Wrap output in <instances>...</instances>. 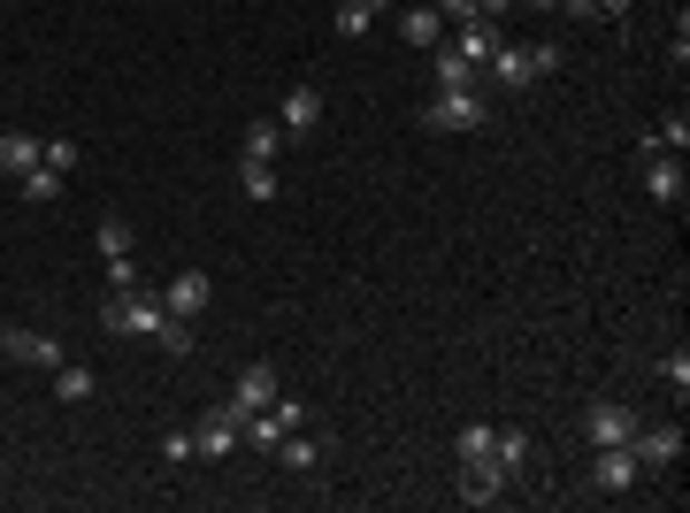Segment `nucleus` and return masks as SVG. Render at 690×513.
Masks as SVG:
<instances>
[{"instance_id": "obj_1", "label": "nucleus", "mask_w": 690, "mask_h": 513, "mask_svg": "<svg viewBox=\"0 0 690 513\" xmlns=\"http://www.w3.org/2000/svg\"><path fill=\"white\" fill-rule=\"evenodd\" d=\"M568 55L552 47V39H530V47H499L491 62H483V92H530L538 77H560Z\"/></svg>"}, {"instance_id": "obj_2", "label": "nucleus", "mask_w": 690, "mask_h": 513, "mask_svg": "<svg viewBox=\"0 0 690 513\" xmlns=\"http://www.w3.org/2000/svg\"><path fill=\"white\" fill-rule=\"evenodd\" d=\"M161 315H169V307H161V292H146V284L100 299V329H108V337H154V322H161Z\"/></svg>"}, {"instance_id": "obj_3", "label": "nucleus", "mask_w": 690, "mask_h": 513, "mask_svg": "<svg viewBox=\"0 0 690 513\" xmlns=\"http://www.w3.org/2000/svg\"><path fill=\"white\" fill-rule=\"evenodd\" d=\"M491 116V92L483 85H453V92H430L422 100V124L430 130H476Z\"/></svg>"}, {"instance_id": "obj_4", "label": "nucleus", "mask_w": 690, "mask_h": 513, "mask_svg": "<svg viewBox=\"0 0 690 513\" xmlns=\"http://www.w3.org/2000/svg\"><path fill=\"white\" fill-rule=\"evenodd\" d=\"M637 422H644V414H637L629 398H591V406H583V437H591V445H629Z\"/></svg>"}, {"instance_id": "obj_5", "label": "nucleus", "mask_w": 690, "mask_h": 513, "mask_svg": "<svg viewBox=\"0 0 690 513\" xmlns=\"http://www.w3.org/2000/svg\"><path fill=\"white\" fill-rule=\"evenodd\" d=\"M238 422H246V414H238L230 398L207 406L200 422H193V452H200V460H230V452H238Z\"/></svg>"}, {"instance_id": "obj_6", "label": "nucleus", "mask_w": 690, "mask_h": 513, "mask_svg": "<svg viewBox=\"0 0 690 513\" xmlns=\"http://www.w3.org/2000/svg\"><path fill=\"white\" fill-rule=\"evenodd\" d=\"M506 491H514V475H506L491 452H483V460H461V506H499Z\"/></svg>"}, {"instance_id": "obj_7", "label": "nucleus", "mask_w": 690, "mask_h": 513, "mask_svg": "<svg viewBox=\"0 0 690 513\" xmlns=\"http://www.w3.org/2000/svg\"><path fill=\"white\" fill-rule=\"evenodd\" d=\"M637 483H644L637 452H629V445H599V460H591V491H607V499H621V491H637Z\"/></svg>"}, {"instance_id": "obj_8", "label": "nucleus", "mask_w": 690, "mask_h": 513, "mask_svg": "<svg viewBox=\"0 0 690 513\" xmlns=\"http://www.w3.org/2000/svg\"><path fill=\"white\" fill-rule=\"evenodd\" d=\"M276 124H284V138H315V130H323V92H315V85H292V92L276 100Z\"/></svg>"}, {"instance_id": "obj_9", "label": "nucleus", "mask_w": 690, "mask_h": 513, "mask_svg": "<svg viewBox=\"0 0 690 513\" xmlns=\"http://www.w3.org/2000/svg\"><path fill=\"white\" fill-rule=\"evenodd\" d=\"M207 299H215V276H207V268H177V276H169V284H161V307H169V315H200Z\"/></svg>"}, {"instance_id": "obj_10", "label": "nucleus", "mask_w": 690, "mask_h": 513, "mask_svg": "<svg viewBox=\"0 0 690 513\" xmlns=\"http://www.w3.org/2000/svg\"><path fill=\"white\" fill-rule=\"evenodd\" d=\"M644 193L668 199V207H683V154H668V146H644Z\"/></svg>"}, {"instance_id": "obj_11", "label": "nucleus", "mask_w": 690, "mask_h": 513, "mask_svg": "<svg viewBox=\"0 0 690 513\" xmlns=\"http://www.w3.org/2000/svg\"><path fill=\"white\" fill-rule=\"evenodd\" d=\"M0 361H31V368H62V345L55 337H39V329H0Z\"/></svg>"}, {"instance_id": "obj_12", "label": "nucleus", "mask_w": 690, "mask_h": 513, "mask_svg": "<svg viewBox=\"0 0 690 513\" xmlns=\"http://www.w3.org/2000/svg\"><path fill=\"white\" fill-rule=\"evenodd\" d=\"M629 452H637V467H644V475H660V467H676V460H683V430H644V422H637Z\"/></svg>"}, {"instance_id": "obj_13", "label": "nucleus", "mask_w": 690, "mask_h": 513, "mask_svg": "<svg viewBox=\"0 0 690 513\" xmlns=\"http://www.w3.org/2000/svg\"><path fill=\"white\" fill-rule=\"evenodd\" d=\"M430 85H437V92H453V85H483V62H469L453 39H437V47H430Z\"/></svg>"}, {"instance_id": "obj_14", "label": "nucleus", "mask_w": 690, "mask_h": 513, "mask_svg": "<svg viewBox=\"0 0 690 513\" xmlns=\"http://www.w3.org/2000/svg\"><path fill=\"white\" fill-rule=\"evenodd\" d=\"M39 146L47 138H31V130H0V177H31L39 169Z\"/></svg>"}, {"instance_id": "obj_15", "label": "nucleus", "mask_w": 690, "mask_h": 513, "mask_svg": "<svg viewBox=\"0 0 690 513\" xmlns=\"http://www.w3.org/2000/svg\"><path fill=\"white\" fill-rule=\"evenodd\" d=\"M269 398H276V368H269V361H254V368L238 376V391H230V406H238V414H262Z\"/></svg>"}, {"instance_id": "obj_16", "label": "nucleus", "mask_w": 690, "mask_h": 513, "mask_svg": "<svg viewBox=\"0 0 690 513\" xmlns=\"http://www.w3.org/2000/svg\"><path fill=\"white\" fill-rule=\"evenodd\" d=\"M491 460H499V467H506V475H514V483H522V475H530V467H538V445H530V437H522V430H499V437H491Z\"/></svg>"}, {"instance_id": "obj_17", "label": "nucleus", "mask_w": 690, "mask_h": 513, "mask_svg": "<svg viewBox=\"0 0 690 513\" xmlns=\"http://www.w3.org/2000/svg\"><path fill=\"white\" fill-rule=\"evenodd\" d=\"M276 460H284V467H299V475H315V467H323V437L284 430V437H276Z\"/></svg>"}, {"instance_id": "obj_18", "label": "nucleus", "mask_w": 690, "mask_h": 513, "mask_svg": "<svg viewBox=\"0 0 690 513\" xmlns=\"http://www.w3.org/2000/svg\"><path fill=\"white\" fill-rule=\"evenodd\" d=\"M238 193H246V199H262V207H269V199L284 193V177H276V161H238Z\"/></svg>"}, {"instance_id": "obj_19", "label": "nucleus", "mask_w": 690, "mask_h": 513, "mask_svg": "<svg viewBox=\"0 0 690 513\" xmlns=\"http://www.w3.org/2000/svg\"><path fill=\"white\" fill-rule=\"evenodd\" d=\"M400 39H407V47H437V39H445V16H437V8H407V16H400Z\"/></svg>"}, {"instance_id": "obj_20", "label": "nucleus", "mask_w": 690, "mask_h": 513, "mask_svg": "<svg viewBox=\"0 0 690 513\" xmlns=\"http://www.w3.org/2000/svg\"><path fill=\"white\" fill-rule=\"evenodd\" d=\"M16 193L31 199V207H55V199H62L69 185H62V169H47V161H39V169H31V177H16Z\"/></svg>"}, {"instance_id": "obj_21", "label": "nucleus", "mask_w": 690, "mask_h": 513, "mask_svg": "<svg viewBox=\"0 0 690 513\" xmlns=\"http://www.w3.org/2000/svg\"><path fill=\"white\" fill-rule=\"evenodd\" d=\"M284 154V124H246V146H238V161H276Z\"/></svg>"}, {"instance_id": "obj_22", "label": "nucleus", "mask_w": 690, "mask_h": 513, "mask_svg": "<svg viewBox=\"0 0 690 513\" xmlns=\"http://www.w3.org/2000/svg\"><path fill=\"white\" fill-rule=\"evenodd\" d=\"M154 345H161L169 361H193V322H185V315H161V322H154Z\"/></svg>"}, {"instance_id": "obj_23", "label": "nucleus", "mask_w": 690, "mask_h": 513, "mask_svg": "<svg viewBox=\"0 0 690 513\" xmlns=\"http://www.w3.org/2000/svg\"><path fill=\"white\" fill-rule=\"evenodd\" d=\"M92 368H77V361H62V368H55V398H62V406H85V398H92Z\"/></svg>"}, {"instance_id": "obj_24", "label": "nucleus", "mask_w": 690, "mask_h": 513, "mask_svg": "<svg viewBox=\"0 0 690 513\" xmlns=\"http://www.w3.org/2000/svg\"><path fill=\"white\" fill-rule=\"evenodd\" d=\"M376 23V0H338V39H361Z\"/></svg>"}, {"instance_id": "obj_25", "label": "nucleus", "mask_w": 690, "mask_h": 513, "mask_svg": "<svg viewBox=\"0 0 690 513\" xmlns=\"http://www.w3.org/2000/svg\"><path fill=\"white\" fill-rule=\"evenodd\" d=\"M39 161H47V169H62V177H77V161H85V154H77V138H47V146H39Z\"/></svg>"}, {"instance_id": "obj_26", "label": "nucleus", "mask_w": 690, "mask_h": 513, "mask_svg": "<svg viewBox=\"0 0 690 513\" xmlns=\"http://www.w3.org/2000/svg\"><path fill=\"white\" fill-rule=\"evenodd\" d=\"M652 146H668V154H683V146H690V124H683V108H676V116H660V130H652Z\"/></svg>"}, {"instance_id": "obj_27", "label": "nucleus", "mask_w": 690, "mask_h": 513, "mask_svg": "<svg viewBox=\"0 0 690 513\" xmlns=\"http://www.w3.org/2000/svg\"><path fill=\"white\" fill-rule=\"evenodd\" d=\"M660 384L676 391V398H683V391H690V353H683V345H676V353L660 361Z\"/></svg>"}, {"instance_id": "obj_28", "label": "nucleus", "mask_w": 690, "mask_h": 513, "mask_svg": "<svg viewBox=\"0 0 690 513\" xmlns=\"http://www.w3.org/2000/svg\"><path fill=\"white\" fill-rule=\"evenodd\" d=\"M491 437H499L491 422H469V430H461V460H483V452H491Z\"/></svg>"}, {"instance_id": "obj_29", "label": "nucleus", "mask_w": 690, "mask_h": 513, "mask_svg": "<svg viewBox=\"0 0 690 513\" xmlns=\"http://www.w3.org/2000/svg\"><path fill=\"white\" fill-rule=\"evenodd\" d=\"M161 460H169V467H185V460H200V452H193V430H169V437H161Z\"/></svg>"}, {"instance_id": "obj_30", "label": "nucleus", "mask_w": 690, "mask_h": 513, "mask_svg": "<svg viewBox=\"0 0 690 513\" xmlns=\"http://www.w3.org/2000/svg\"><path fill=\"white\" fill-rule=\"evenodd\" d=\"M506 8H514V0H476V16H506Z\"/></svg>"}]
</instances>
